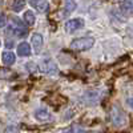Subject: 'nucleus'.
<instances>
[{
  "mask_svg": "<svg viewBox=\"0 0 133 133\" xmlns=\"http://www.w3.org/2000/svg\"><path fill=\"white\" fill-rule=\"evenodd\" d=\"M2 61L4 65L9 66L16 61V56L14 55V52H3L2 53Z\"/></svg>",
  "mask_w": 133,
  "mask_h": 133,
  "instance_id": "6e6552de",
  "label": "nucleus"
},
{
  "mask_svg": "<svg viewBox=\"0 0 133 133\" xmlns=\"http://www.w3.org/2000/svg\"><path fill=\"white\" fill-rule=\"evenodd\" d=\"M63 133H83V132H81V129L77 127V125H72L68 129H65Z\"/></svg>",
  "mask_w": 133,
  "mask_h": 133,
  "instance_id": "2eb2a0df",
  "label": "nucleus"
},
{
  "mask_svg": "<svg viewBox=\"0 0 133 133\" xmlns=\"http://www.w3.org/2000/svg\"><path fill=\"white\" fill-rule=\"evenodd\" d=\"M120 8L124 11L125 14H130L133 12V3L129 0H121L120 2Z\"/></svg>",
  "mask_w": 133,
  "mask_h": 133,
  "instance_id": "f8f14e48",
  "label": "nucleus"
},
{
  "mask_svg": "<svg viewBox=\"0 0 133 133\" xmlns=\"http://www.w3.org/2000/svg\"><path fill=\"white\" fill-rule=\"evenodd\" d=\"M76 9V2L75 0H65L64 3V15H69Z\"/></svg>",
  "mask_w": 133,
  "mask_h": 133,
  "instance_id": "9b49d317",
  "label": "nucleus"
},
{
  "mask_svg": "<svg viewBox=\"0 0 133 133\" xmlns=\"http://www.w3.org/2000/svg\"><path fill=\"white\" fill-rule=\"evenodd\" d=\"M5 21H7L5 15H4V14H0V28L5 27Z\"/></svg>",
  "mask_w": 133,
  "mask_h": 133,
  "instance_id": "dca6fc26",
  "label": "nucleus"
},
{
  "mask_svg": "<svg viewBox=\"0 0 133 133\" xmlns=\"http://www.w3.org/2000/svg\"><path fill=\"white\" fill-rule=\"evenodd\" d=\"M33 116H35V118L37 121H48L51 120V113L48 112V110L45 108H39L35 110V113H33Z\"/></svg>",
  "mask_w": 133,
  "mask_h": 133,
  "instance_id": "423d86ee",
  "label": "nucleus"
},
{
  "mask_svg": "<svg viewBox=\"0 0 133 133\" xmlns=\"http://www.w3.org/2000/svg\"><path fill=\"white\" fill-rule=\"evenodd\" d=\"M84 100L87 104H95L97 100H98V96H97V92L96 91H88L85 92L84 95Z\"/></svg>",
  "mask_w": 133,
  "mask_h": 133,
  "instance_id": "9d476101",
  "label": "nucleus"
},
{
  "mask_svg": "<svg viewBox=\"0 0 133 133\" xmlns=\"http://www.w3.org/2000/svg\"><path fill=\"white\" fill-rule=\"evenodd\" d=\"M127 105L133 110V96H130V97H128V98H127Z\"/></svg>",
  "mask_w": 133,
  "mask_h": 133,
  "instance_id": "f3484780",
  "label": "nucleus"
},
{
  "mask_svg": "<svg viewBox=\"0 0 133 133\" xmlns=\"http://www.w3.org/2000/svg\"><path fill=\"white\" fill-rule=\"evenodd\" d=\"M24 20L28 25H33L35 24V15H33L32 11H25L24 12Z\"/></svg>",
  "mask_w": 133,
  "mask_h": 133,
  "instance_id": "ddd939ff",
  "label": "nucleus"
},
{
  "mask_svg": "<svg viewBox=\"0 0 133 133\" xmlns=\"http://www.w3.org/2000/svg\"><path fill=\"white\" fill-rule=\"evenodd\" d=\"M29 4L40 14H45L49 9V3L47 0H29Z\"/></svg>",
  "mask_w": 133,
  "mask_h": 133,
  "instance_id": "39448f33",
  "label": "nucleus"
},
{
  "mask_svg": "<svg viewBox=\"0 0 133 133\" xmlns=\"http://www.w3.org/2000/svg\"><path fill=\"white\" fill-rule=\"evenodd\" d=\"M40 69L45 75H49V76H55V75H57V72H59V68H57L56 63H55L52 59L43 60V63L40 65Z\"/></svg>",
  "mask_w": 133,
  "mask_h": 133,
  "instance_id": "7ed1b4c3",
  "label": "nucleus"
},
{
  "mask_svg": "<svg viewBox=\"0 0 133 133\" xmlns=\"http://www.w3.org/2000/svg\"><path fill=\"white\" fill-rule=\"evenodd\" d=\"M31 40H32V47L35 49V53H39L41 51V47H43V36L40 33H33Z\"/></svg>",
  "mask_w": 133,
  "mask_h": 133,
  "instance_id": "0eeeda50",
  "label": "nucleus"
},
{
  "mask_svg": "<svg viewBox=\"0 0 133 133\" xmlns=\"http://www.w3.org/2000/svg\"><path fill=\"white\" fill-rule=\"evenodd\" d=\"M110 123H112L113 127L116 128H123L127 125V116L123 112V109L117 105H113L112 109H110Z\"/></svg>",
  "mask_w": 133,
  "mask_h": 133,
  "instance_id": "f257e3e1",
  "label": "nucleus"
},
{
  "mask_svg": "<svg viewBox=\"0 0 133 133\" xmlns=\"http://www.w3.org/2000/svg\"><path fill=\"white\" fill-rule=\"evenodd\" d=\"M88 133H95V132H88Z\"/></svg>",
  "mask_w": 133,
  "mask_h": 133,
  "instance_id": "a211bd4d",
  "label": "nucleus"
},
{
  "mask_svg": "<svg viewBox=\"0 0 133 133\" xmlns=\"http://www.w3.org/2000/svg\"><path fill=\"white\" fill-rule=\"evenodd\" d=\"M17 53L19 56H29L31 55V47L28 43H20L19 47H17Z\"/></svg>",
  "mask_w": 133,
  "mask_h": 133,
  "instance_id": "1a4fd4ad",
  "label": "nucleus"
},
{
  "mask_svg": "<svg viewBox=\"0 0 133 133\" xmlns=\"http://www.w3.org/2000/svg\"><path fill=\"white\" fill-rule=\"evenodd\" d=\"M24 5H25V0H15L14 4H12V9L15 12H20V11L24 8Z\"/></svg>",
  "mask_w": 133,
  "mask_h": 133,
  "instance_id": "4468645a",
  "label": "nucleus"
},
{
  "mask_svg": "<svg viewBox=\"0 0 133 133\" xmlns=\"http://www.w3.org/2000/svg\"><path fill=\"white\" fill-rule=\"evenodd\" d=\"M95 39L93 37H80L71 43V48L73 51H87L93 47Z\"/></svg>",
  "mask_w": 133,
  "mask_h": 133,
  "instance_id": "f03ea898",
  "label": "nucleus"
},
{
  "mask_svg": "<svg viewBox=\"0 0 133 133\" xmlns=\"http://www.w3.org/2000/svg\"><path fill=\"white\" fill-rule=\"evenodd\" d=\"M83 27H84V20L83 19H72V20H68L65 23V25H64L65 32H68V33H73L77 29H81Z\"/></svg>",
  "mask_w": 133,
  "mask_h": 133,
  "instance_id": "20e7f679",
  "label": "nucleus"
}]
</instances>
